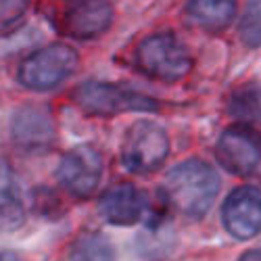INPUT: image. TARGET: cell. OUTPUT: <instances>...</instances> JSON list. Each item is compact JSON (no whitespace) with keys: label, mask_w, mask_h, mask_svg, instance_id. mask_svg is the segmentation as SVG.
<instances>
[{"label":"cell","mask_w":261,"mask_h":261,"mask_svg":"<svg viewBox=\"0 0 261 261\" xmlns=\"http://www.w3.org/2000/svg\"><path fill=\"white\" fill-rule=\"evenodd\" d=\"M57 173L73 197H90L102 176V157L90 144L75 146L63 157Z\"/></svg>","instance_id":"52a82bcc"},{"label":"cell","mask_w":261,"mask_h":261,"mask_svg":"<svg viewBox=\"0 0 261 261\" xmlns=\"http://www.w3.org/2000/svg\"><path fill=\"white\" fill-rule=\"evenodd\" d=\"M217 159L234 176L261 178V138L245 125L230 127L215 146Z\"/></svg>","instance_id":"8992f818"},{"label":"cell","mask_w":261,"mask_h":261,"mask_svg":"<svg viewBox=\"0 0 261 261\" xmlns=\"http://www.w3.org/2000/svg\"><path fill=\"white\" fill-rule=\"evenodd\" d=\"M113 19V9L109 0H75L65 11L63 23L73 38H92L109 28Z\"/></svg>","instance_id":"30bf717a"},{"label":"cell","mask_w":261,"mask_h":261,"mask_svg":"<svg viewBox=\"0 0 261 261\" xmlns=\"http://www.w3.org/2000/svg\"><path fill=\"white\" fill-rule=\"evenodd\" d=\"M241 36L249 46H261V0L251 3V9L241 23Z\"/></svg>","instance_id":"2e32d148"},{"label":"cell","mask_w":261,"mask_h":261,"mask_svg":"<svg viewBox=\"0 0 261 261\" xmlns=\"http://www.w3.org/2000/svg\"><path fill=\"white\" fill-rule=\"evenodd\" d=\"M13 138L25 150H42L53 144L55 127L48 113L34 107H25L13 117Z\"/></svg>","instance_id":"8fae6325"},{"label":"cell","mask_w":261,"mask_h":261,"mask_svg":"<svg viewBox=\"0 0 261 261\" xmlns=\"http://www.w3.org/2000/svg\"><path fill=\"white\" fill-rule=\"evenodd\" d=\"M75 100L86 113L92 115H117L127 111H155L157 109L153 98L102 82H86L77 86Z\"/></svg>","instance_id":"5b68a950"},{"label":"cell","mask_w":261,"mask_h":261,"mask_svg":"<svg viewBox=\"0 0 261 261\" xmlns=\"http://www.w3.org/2000/svg\"><path fill=\"white\" fill-rule=\"evenodd\" d=\"M136 63L142 73L161 82H178L190 71V55L171 34H157L140 42Z\"/></svg>","instance_id":"7a4b0ae2"},{"label":"cell","mask_w":261,"mask_h":261,"mask_svg":"<svg viewBox=\"0 0 261 261\" xmlns=\"http://www.w3.org/2000/svg\"><path fill=\"white\" fill-rule=\"evenodd\" d=\"M186 11L201 28L222 30L236 15V0H188Z\"/></svg>","instance_id":"4fadbf2b"},{"label":"cell","mask_w":261,"mask_h":261,"mask_svg":"<svg viewBox=\"0 0 261 261\" xmlns=\"http://www.w3.org/2000/svg\"><path fill=\"white\" fill-rule=\"evenodd\" d=\"M230 113L249 123H261V86L249 84L234 90L230 96Z\"/></svg>","instance_id":"5bb4252c"},{"label":"cell","mask_w":261,"mask_h":261,"mask_svg":"<svg viewBox=\"0 0 261 261\" xmlns=\"http://www.w3.org/2000/svg\"><path fill=\"white\" fill-rule=\"evenodd\" d=\"M169 140L163 129L150 121L134 123L121 142V161L129 171L150 173L165 161Z\"/></svg>","instance_id":"277c9868"},{"label":"cell","mask_w":261,"mask_h":261,"mask_svg":"<svg viewBox=\"0 0 261 261\" xmlns=\"http://www.w3.org/2000/svg\"><path fill=\"white\" fill-rule=\"evenodd\" d=\"M23 222V203L13 169L0 159V230H15Z\"/></svg>","instance_id":"7c38bea8"},{"label":"cell","mask_w":261,"mask_h":261,"mask_svg":"<svg viewBox=\"0 0 261 261\" xmlns=\"http://www.w3.org/2000/svg\"><path fill=\"white\" fill-rule=\"evenodd\" d=\"M30 0H0V30L13 25L23 17Z\"/></svg>","instance_id":"e0dca14e"},{"label":"cell","mask_w":261,"mask_h":261,"mask_svg":"<svg viewBox=\"0 0 261 261\" xmlns=\"http://www.w3.org/2000/svg\"><path fill=\"white\" fill-rule=\"evenodd\" d=\"M222 220L238 241L257 236L261 232V190L253 186L232 190L222 207Z\"/></svg>","instance_id":"ba28073f"},{"label":"cell","mask_w":261,"mask_h":261,"mask_svg":"<svg viewBox=\"0 0 261 261\" xmlns=\"http://www.w3.org/2000/svg\"><path fill=\"white\" fill-rule=\"evenodd\" d=\"M0 261H21L15 253H11V251H5V253H0Z\"/></svg>","instance_id":"ac0fdd59"},{"label":"cell","mask_w":261,"mask_h":261,"mask_svg":"<svg viewBox=\"0 0 261 261\" xmlns=\"http://www.w3.org/2000/svg\"><path fill=\"white\" fill-rule=\"evenodd\" d=\"M220 180L205 161L190 159L176 165L165 178V194L169 203L188 217H201L213 205Z\"/></svg>","instance_id":"6da1fadb"},{"label":"cell","mask_w":261,"mask_h":261,"mask_svg":"<svg viewBox=\"0 0 261 261\" xmlns=\"http://www.w3.org/2000/svg\"><path fill=\"white\" fill-rule=\"evenodd\" d=\"M146 199L134 184H117L109 188L98 203V211L113 226H132L144 215Z\"/></svg>","instance_id":"9c48e42d"},{"label":"cell","mask_w":261,"mask_h":261,"mask_svg":"<svg viewBox=\"0 0 261 261\" xmlns=\"http://www.w3.org/2000/svg\"><path fill=\"white\" fill-rule=\"evenodd\" d=\"M71 261H115L113 245L102 234H86L71 249Z\"/></svg>","instance_id":"9a60e30c"},{"label":"cell","mask_w":261,"mask_h":261,"mask_svg":"<svg viewBox=\"0 0 261 261\" xmlns=\"http://www.w3.org/2000/svg\"><path fill=\"white\" fill-rule=\"evenodd\" d=\"M77 67V53L67 44H50L30 55L19 67V80L32 90H48L63 84Z\"/></svg>","instance_id":"3957f363"}]
</instances>
